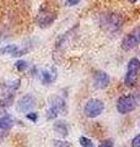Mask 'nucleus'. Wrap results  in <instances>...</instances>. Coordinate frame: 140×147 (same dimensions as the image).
Segmentation results:
<instances>
[{"instance_id":"nucleus-1","label":"nucleus","mask_w":140,"mask_h":147,"mask_svg":"<svg viewBox=\"0 0 140 147\" xmlns=\"http://www.w3.org/2000/svg\"><path fill=\"white\" fill-rule=\"evenodd\" d=\"M124 24V18L120 13L117 12H107L101 16L100 25L105 31H107L111 34L118 33L122 30Z\"/></svg>"},{"instance_id":"nucleus-5","label":"nucleus","mask_w":140,"mask_h":147,"mask_svg":"<svg viewBox=\"0 0 140 147\" xmlns=\"http://www.w3.org/2000/svg\"><path fill=\"white\" fill-rule=\"evenodd\" d=\"M139 44H140V26H137L122 39L120 47H122L123 50L128 52V50H132L135 47H138Z\"/></svg>"},{"instance_id":"nucleus-4","label":"nucleus","mask_w":140,"mask_h":147,"mask_svg":"<svg viewBox=\"0 0 140 147\" xmlns=\"http://www.w3.org/2000/svg\"><path fill=\"white\" fill-rule=\"evenodd\" d=\"M105 110V103L103 100H101L99 98H91L88 99L85 107H84V114L90 118V119H95L97 117H100Z\"/></svg>"},{"instance_id":"nucleus-14","label":"nucleus","mask_w":140,"mask_h":147,"mask_svg":"<svg viewBox=\"0 0 140 147\" xmlns=\"http://www.w3.org/2000/svg\"><path fill=\"white\" fill-rule=\"evenodd\" d=\"M17 50H18V47L16 44H9V45H6V47H4L1 49V53L3 54H11V55H14Z\"/></svg>"},{"instance_id":"nucleus-9","label":"nucleus","mask_w":140,"mask_h":147,"mask_svg":"<svg viewBox=\"0 0 140 147\" xmlns=\"http://www.w3.org/2000/svg\"><path fill=\"white\" fill-rule=\"evenodd\" d=\"M53 129L60 137H67L69 135V127L67 125V123L63 121V120L55 121L54 125H53Z\"/></svg>"},{"instance_id":"nucleus-6","label":"nucleus","mask_w":140,"mask_h":147,"mask_svg":"<svg viewBox=\"0 0 140 147\" xmlns=\"http://www.w3.org/2000/svg\"><path fill=\"white\" fill-rule=\"evenodd\" d=\"M111 84V77L106 71L97 70L93 74V87L96 90H106Z\"/></svg>"},{"instance_id":"nucleus-22","label":"nucleus","mask_w":140,"mask_h":147,"mask_svg":"<svg viewBox=\"0 0 140 147\" xmlns=\"http://www.w3.org/2000/svg\"><path fill=\"white\" fill-rule=\"evenodd\" d=\"M5 137V134H4V130H0V140H3Z\"/></svg>"},{"instance_id":"nucleus-20","label":"nucleus","mask_w":140,"mask_h":147,"mask_svg":"<svg viewBox=\"0 0 140 147\" xmlns=\"http://www.w3.org/2000/svg\"><path fill=\"white\" fill-rule=\"evenodd\" d=\"M132 146L133 147H140V134L137 135L134 137V139L132 140Z\"/></svg>"},{"instance_id":"nucleus-10","label":"nucleus","mask_w":140,"mask_h":147,"mask_svg":"<svg viewBox=\"0 0 140 147\" xmlns=\"http://www.w3.org/2000/svg\"><path fill=\"white\" fill-rule=\"evenodd\" d=\"M14 126V120L9 115H3L0 117V130H10Z\"/></svg>"},{"instance_id":"nucleus-7","label":"nucleus","mask_w":140,"mask_h":147,"mask_svg":"<svg viewBox=\"0 0 140 147\" xmlns=\"http://www.w3.org/2000/svg\"><path fill=\"white\" fill-rule=\"evenodd\" d=\"M36 99L32 94H25L16 103V109L18 113H27L35 107Z\"/></svg>"},{"instance_id":"nucleus-12","label":"nucleus","mask_w":140,"mask_h":147,"mask_svg":"<svg viewBox=\"0 0 140 147\" xmlns=\"http://www.w3.org/2000/svg\"><path fill=\"white\" fill-rule=\"evenodd\" d=\"M52 105H54L55 108H58L60 113H65L67 112V105H65V100L60 97H54L52 100Z\"/></svg>"},{"instance_id":"nucleus-19","label":"nucleus","mask_w":140,"mask_h":147,"mask_svg":"<svg viewBox=\"0 0 140 147\" xmlns=\"http://www.w3.org/2000/svg\"><path fill=\"white\" fill-rule=\"evenodd\" d=\"M113 146H114V142L111 139H106L100 144V147H113Z\"/></svg>"},{"instance_id":"nucleus-17","label":"nucleus","mask_w":140,"mask_h":147,"mask_svg":"<svg viewBox=\"0 0 140 147\" xmlns=\"http://www.w3.org/2000/svg\"><path fill=\"white\" fill-rule=\"evenodd\" d=\"M53 145L55 147H71V144L65 140H53Z\"/></svg>"},{"instance_id":"nucleus-23","label":"nucleus","mask_w":140,"mask_h":147,"mask_svg":"<svg viewBox=\"0 0 140 147\" xmlns=\"http://www.w3.org/2000/svg\"><path fill=\"white\" fill-rule=\"evenodd\" d=\"M129 1H130V3H133V4H135V3H138L139 0H129Z\"/></svg>"},{"instance_id":"nucleus-13","label":"nucleus","mask_w":140,"mask_h":147,"mask_svg":"<svg viewBox=\"0 0 140 147\" xmlns=\"http://www.w3.org/2000/svg\"><path fill=\"white\" fill-rule=\"evenodd\" d=\"M60 114V112L58 110V108H55L54 105L50 104V107L48 108L46 113V117H47V120H54V119H57V117Z\"/></svg>"},{"instance_id":"nucleus-18","label":"nucleus","mask_w":140,"mask_h":147,"mask_svg":"<svg viewBox=\"0 0 140 147\" xmlns=\"http://www.w3.org/2000/svg\"><path fill=\"white\" fill-rule=\"evenodd\" d=\"M26 118L29 119V120H31L32 123H37V120H38V114L35 112H31V113H27Z\"/></svg>"},{"instance_id":"nucleus-11","label":"nucleus","mask_w":140,"mask_h":147,"mask_svg":"<svg viewBox=\"0 0 140 147\" xmlns=\"http://www.w3.org/2000/svg\"><path fill=\"white\" fill-rule=\"evenodd\" d=\"M55 74H50L49 71H47V70H43L41 72V80H42V84L43 85H49V84H52V82L55 80Z\"/></svg>"},{"instance_id":"nucleus-15","label":"nucleus","mask_w":140,"mask_h":147,"mask_svg":"<svg viewBox=\"0 0 140 147\" xmlns=\"http://www.w3.org/2000/svg\"><path fill=\"white\" fill-rule=\"evenodd\" d=\"M79 142H80V145L82 147H95V144L92 142V140L86 136H81L80 139H79Z\"/></svg>"},{"instance_id":"nucleus-8","label":"nucleus","mask_w":140,"mask_h":147,"mask_svg":"<svg viewBox=\"0 0 140 147\" xmlns=\"http://www.w3.org/2000/svg\"><path fill=\"white\" fill-rule=\"evenodd\" d=\"M55 18H57V13L50 11V10H47V9H44L43 11L39 12L38 17H37V22H38L39 27H43V28H46V27H49L50 25H53V22L55 21Z\"/></svg>"},{"instance_id":"nucleus-16","label":"nucleus","mask_w":140,"mask_h":147,"mask_svg":"<svg viewBox=\"0 0 140 147\" xmlns=\"http://www.w3.org/2000/svg\"><path fill=\"white\" fill-rule=\"evenodd\" d=\"M15 67L17 69V71L22 72L29 67V64H27V61H25V60H17L16 64H15Z\"/></svg>"},{"instance_id":"nucleus-3","label":"nucleus","mask_w":140,"mask_h":147,"mask_svg":"<svg viewBox=\"0 0 140 147\" xmlns=\"http://www.w3.org/2000/svg\"><path fill=\"white\" fill-rule=\"evenodd\" d=\"M138 105V100L133 94H123L117 100L116 108L119 114H129L135 110Z\"/></svg>"},{"instance_id":"nucleus-2","label":"nucleus","mask_w":140,"mask_h":147,"mask_svg":"<svg viewBox=\"0 0 140 147\" xmlns=\"http://www.w3.org/2000/svg\"><path fill=\"white\" fill-rule=\"evenodd\" d=\"M139 72H140V60L134 57L128 61L127 72H125L124 76V84L128 87H134L137 85Z\"/></svg>"},{"instance_id":"nucleus-21","label":"nucleus","mask_w":140,"mask_h":147,"mask_svg":"<svg viewBox=\"0 0 140 147\" xmlns=\"http://www.w3.org/2000/svg\"><path fill=\"white\" fill-rule=\"evenodd\" d=\"M79 3H80V0H67V1H65V5L67 6H75Z\"/></svg>"}]
</instances>
